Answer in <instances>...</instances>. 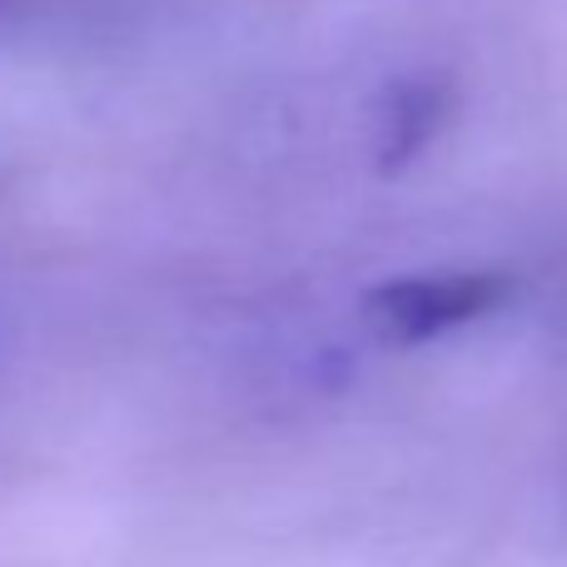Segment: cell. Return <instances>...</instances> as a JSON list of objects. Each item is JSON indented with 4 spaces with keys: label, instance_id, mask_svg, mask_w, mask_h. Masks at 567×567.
Segmentation results:
<instances>
[{
    "label": "cell",
    "instance_id": "obj_1",
    "mask_svg": "<svg viewBox=\"0 0 567 567\" xmlns=\"http://www.w3.org/2000/svg\"><path fill=\"white\" fill-rule=\"evenodd\" d=\"M508 279L498 275H429V279H389L369 293V319L389 339L419 343L458 329V323L503 303Z\"/></svg>",
    "mask_w": 567,
    "mask_h": 567
},
{
    "label": "cell",
    "instance_id": "obj_2",
    "mask_svg": "<svg viewBox=\"0 0 567 567\" xmlns=\"http://www.w3.org/2000/svg\"><path fill=\"white\" fill-rule=\"evenodd\" d=\"M449 110V90L439 80H399L383 95V125H379V165L383 169H403L423 145L433 140V130L443 125Z\"/></svg>",
    "mask_w": 567,
    "mask_h": 567
},
{
    "label": "cell",
    "instance_id": "obj_3",
    "mask_svg": "<svg viewBox=\"0 0 567 567\" xmlns=\"http://www.w3.org/2000/svg\"><path fill=\"white\" fill-rule=\"evenodd\" d=\"M20 10V0H0V20H10Z\"/></svg>",
    "mask_w": 567,
    "mask_h": 567
}]
</instances>
